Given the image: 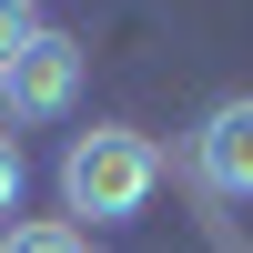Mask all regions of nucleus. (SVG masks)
I'll list each match as a JSON object with an SVG mask.
<instances>
[{
	"label": "nucleus",
	"instance_id": "f257e3e1",
	"mask_svg": "<svg viewBox=\"0 0 253 253\" xmlns=\"http://www.w3.org/2000/svg\"><path fill=\"white\" fill-rule=\"evenodd\" d=\"M162 193V142L132 132V122H91V132H71V152H61V203L91 223H132L152 213Z\"/></svg>",
	"mask_w": 253,
	"mask_h": 253
},
{
	"label": "nucleus",
	"instance_id": "f03ea898",
	"mask_svg": "<svg viewBox=\"0 0 253 253\" xmlns=\"http://www.w3.org/2000/svg\"><path fill=\"white\" fill-rule=\"evenodd\" d=\"M81 61H91V51H81L71 31H51V20H41V41L10 61V71H0V122H10V132L61 122V112L81 101Z\"/></svg>",
	"mask_w": 253,
	"mask_h": 253
},
{
	"label": "nucleus",
	"instance_id": "7ed1b4c3",
	"mask_svg": "<svg viewBox=\"0 0 253 253\" xmlns=\"http://www.w3.org/2000/svg\"><path fill=\"white\" fill-rule=\"evenodd\" d=\"M182 162H193V182L213 203H253V91L213 101V112L193 122V142H182Z\"/></svg>",
	"mask_w": 253,
	"mask_h": 253
},
{
	"label": "nucleus",
	"instance_id": "20e7f679",
	"mask_svg": "<svg viewBox=\"0 0 253 253\" xmlns=\"http://www.w3.org/2000/svg\"><path fill=\"white\" fill-rule=\"evenodd\" d=\"M0 253H91V233H81V223H61V213H31V223H10V233H0Z\"/></svg>",
	"mask_w": 253,
	"mask_h": 253
},
{
	"label": "nucleus",
	"instance_id": "39448f33",
	"mask_svg": "<svg viewBox=\"0 0 253 253\" xmlns=\"http://www.w3.org/2000/svg\"><path fill=\"white\" fill-rule=\"evenodd\" d=\"M20 193H31V152H20V132L0 122V233H10V213H20Z\"/></svg>",
	"mask_w": 253,
	"mask_h": 253
},
{
	"label": "nucleus",
	"instance_id": "423d86ee",
	"mask_svg": "<svg viewBox=\"0 0 253 253\" xmlns=\"http://www.w3.org/2000/svg\"><path fill=\"white\" fill-rule=\"evenodd\" d=\"M31 41H41V0H0V71H10Z\"/></svg>",
	"mask_w": 253,
	"mask_h": 253
}]
</instances>
